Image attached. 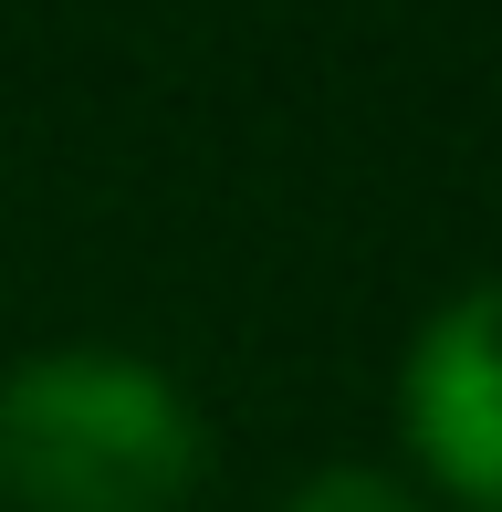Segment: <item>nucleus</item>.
I'll use <instances>...</instances> for the list:
<instances>
[{
	"mask_svg": "<svg viewBox=\"0 0 502 512\" xmlns=\"http://www.w3.org/2000/svg\"><path fill=\"white\" fill-rule=\"evenodd\" d=\"M210 481V418L126 345H42L0 366V502L11 512H178Z\"/></svg>",
	"mask_w": 502,
	"mask_h": 512,
	"instance_id": "obj_1",
	"label": "nucleus"
},
{
	"mask_svg": "<svg viewBox=\"0 0 502 512\" xmlns=\"http://www.w3.org/2000/svg\"><path fill=\"white\" fill-rule=\"evenodd\" d=\"M398 429H408V460H419L450 502L502 512V272L471 283V293H450V304L408 335Z\"/></svg>",
	"mask_w": 502,
	"mask_h": 512,
	"instance_id": "obj_2",
	"label": "nucleus"
},
{
	"mask_svg": "<svg viewBox=\"0 0 502 512\" xmlns=\"http://www.w3.org/2000/svg\"><path fill=\"white\" fill-rule=\"evenodd\" d=\"M283 512H429V492H419V481H398V471H367V460H335V471L293 481Z\"/></svg>",
	"mask_w": 502,
	"mask_h": 512,
	"instance_id": "obj_3",
	"label": "nucleus"
}]
</instances>
